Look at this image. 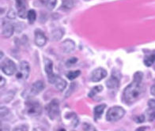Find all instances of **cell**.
Instances as JSON below:
<instances>
[{"label": "cell", "instance_id": "6da1fadb", "mask_svg": "<svg viewBox=\"0 0 155 131\" xmlns=\"http://www.w3.org/2000/svg\"><path fill=\"white\" fill-rule=\"evenodd\" d=\"M141 83L142 82L134 81L128 86H127L123 94L124 101L126 104H132L140 98L143 91Z\"/></svg>", "mask_w": 155, "mask_h": 131}, {"label": "cell", "instance_id": "7a4b0ae2", "mask_svg": "<svg viewBox=\"0 0 155 131\" xmlns=\"http://www.w3.org/2000/svg\"><path fill=\"white\" fill-rule=\"evenodd\" d=\"M125 115V110L121 107L115 106L108 109L106 119L109 122H116L121 119Z\"/></svg>", "mask_w": 155, "mask_h": 131}, {"label": "cell", "instance_id": "3957f363", "mask_svg": "<svg viewBox=\"0 0 155 131\" xmlns=\"http://www.w3.org/2000/svg\"><path fill=\"white\" fill-rule=\"evenodd\" d=\"M25 111L29 116H38L42 112V107L37 101H28L25 103Z\"/></svg>", "mask_w": 155, "mask_h": 131}, {"label": "cell", "instance_id": "277c9868", "mask_svg": "<svg viewBox=\"0 0 155 131\" xmlns=\"http://www.w3.org/2000/svg\"><path fill=\"white\" fill-rule=\"evenodd\" d=\"M48 115L51 119H55L59 115V102L58 100L54 99L46 107Z\"/></svg>", "mask_w": 155, "mask_h": 131}, {"label": "cell", "instance_id": "5b68a950", "mask_svg": "<svg viewBox=\"0 0 155 131\" xmlns=\"http://www.w3.org/2000/svg\"><path fill=\"white\" fill-rule=\"evenodd\" d=\"M121 79V74L118 70H113L111 78L106 81V85L110 89H116L120 85Z\"/></svg>", "mask_w": 155, "mask_h": 131}, {"label": "cell", "instance_id": "8992f818", "mask_svg": "<svg viewBox=\"0 0 155 131\" xmlns=\"http://www.w3.org/2000/svg\"><path fill=\"white\" fill-rule=\"evenodd\" d=\"M1 69H2V72L6 75H13L17 70L15 63L12 60L9 59H6L3 61Z\"/></svg>", "mask_w": 155, "mask_h": 131}, {"label": "cell", "instance_id": "52a82bcc", "mask_svg": "<svg viewBox=\"0 0 155 131\" xmlns=\"http://www.w3.org/2000/svg\"><path fill=\"white\" fill-rule=\"evenodd\" d=\"M29 72H30L29 64L26 61L21 62L20 70L17 74V78L19 80H25L29 78Z\"/></svg>", "mask_w": 155, "mask_h": 131}, {"label": "cell", "instance_id": "ba28073f", "mask_svg": "<svg viewBox=\"0 0 155 131\" xmlns=\"http://www.w3.org/2000/svg\"><path fill=\"white\" fill-rule=\"evenodd\" d=\"M45 88V83L41 81H37L35 83H33V85L31 86V88H29V91L28 92V96L26 98H29L31 96H34L36 95L39 94L40 92L43 91Z\"/></svg>", "mask_w": 155, "mask_h": 131}, {"label": "cell", "instance_id": "9c48e42d", "mask_svg": "<svg viewBox=\"0 0 155 131\" xmlns=\"http://www.w3.org/2000/svg\"><path fill=\"white\" fill-rule=\"evenodd\" d=\"M28 2L26 0H16V7L18 16L21 18H25L28 15L27 13Z\"/></svg>", "mask_w": 155, "mask_h": 131}, {"label": "cell", "instance_id": "30bf717a", "mask_svg": "<svg viewBox=\"0 0 155 131\" xmlns=\"http://www.w3.org/2000/svg\"><path fill=\"white\" fill-rule=\"evenodd\" d=\"M107 76V71L103 68H97L92 72L90 75V80L93 82H98Z\"/></svg>", "mask_w": 155, "mask_h": 131}, {"label": "cell", "instance_id": "8fae6325", "mask_svg": "<svg viewBox=\"0 0 155 131\" xmlns=\"http://www.w3.org/2000/svg\"><path fill=\"white\" fill-rule=\"evenodd\" d=\"M45 72L48 75V81L52 84L54 78H55V74L53 73V62L48 59H45Z\"/></svg>", "mask_w": 155, "mask_h": 131}, {"label": "cell", "instance_id": "7c38bea8", "mask_svg": "<svg viewBox=\"0 0 155 131\" xmlns=\"http://www.w3.org/2000/svg\"><path fill=\"white\" fill-rule=\"evenodd\" d=\"M35 43L38 47H44L47 43V38L44 33L40 29L35 31Z\"/></svg>", "mask_w": 155, "mask_h": 131}, {"label": "cell", "instance_id": "4fadbf2b", "mask_svg": "<svg viewBox=\"0 0 155 131\" xmlns=\"http://www.w3.org/2000/svg\"><path fill=\"white\" fill-rule=\"evenodd\" d=\"M15 30V27L11 23L8 21H4L2 24V37L9 38L13 35Z\"/></svg>", "mask_w": 155, "mask_h": 131}, {"label": "cell", "instance_id": "5bb4252c", "mask_svg": "<svg viewBox=\"0 0 155 131\" xmlns=\"http://www.w3.org/2000/svg\"><path fill=\"white\" fill-rule=\"evenodd\" d=\"M75 48V43L71 40H66L62 43V50L64 53H71Z\"/></svg>", "mask_w": 155, "mask_h": 131}, {"label": "cell", "instance_id": "9a60e30c", "mask_svg": "<svg viewBox=\"0 0 155 131\" xmlns=\"http://www.w3.org/2000/svg\"><path fill=\"white\" fill-rule=\"evenodd\" d=\"M52 84L55 85V88H57L59 91H60V92L64 90L66 87H67V82H66V81L63 80V78H61L59 76L57 75L55 76V78H54Z\"/></svg>", "mask_w": 155, "mask_h": 131}, {"label": "cell", "instance_id": "2e32d148", "mask_svg": "<svg viewBox=\"0 0 155 131\" xmlns=\"http://www.w3.org/2000/svg\"><path fill=\"white\" fill-rule=\"evenodd\" d=\"M105 107H106V105L105 104H100L95 107V108H94V118H95L96 120L100 119L101 117Z\"/></svg>", "mask_w": 155, "mask_h": 131}, {"label": "cell", "instance_id": "e0dca14e", "mask_svg": "<svg viewBox=\"0 0 155 131\" xmlns=\"http://www.w3.org/2000/svg\"><path fill=\"white\" fill-rule=\"evenodd\" d=\"M11 113L8 108L5 107H1V119L2 120H9L11 118Z\"/></svg>", "mask_w": 155, "mask_h": 131}, {"label": "cell", "instance_id": "ac0fdd59", "mask_svg": "<svg viewBox=\"0 0 155 131\" xmlns=\"http://www.w3.org/2000/svg\"><path fill=\"white\" fill-rule=\"evenodd\" d=\"M63 36V30L61 29H55V30L51 33V37L52 38V40L55 41H58L61 39Z\"/></svg>", "mask_w": 155, "mask_h": 131}, {"label": "cell", "instance_id": "d6986e66", "mask_svg": "<svg viewBox=\"0 0 155 131\" xmlns=\"http://www.w3.org/2000/svg\"><path fill=\"white\" fill-rule=\"evenodd\" d=\"M155 62V53L150 54V56H147L144 59V64L147 66H151Z\"/></svg>", "mask_w": 155, "mask_h": 131}, {"label": "cell", "instance_id": "ffe728a7", "mask_svg": "<svg viewBox=\"0 0 155 131\" xmlns=\"http://www.w3.org/2000/svg\"><path fill=\"white\" fill-rule=\"evenodd\" d=\"M102 90H103V87H102L101 85L95 86V87H94V88L90 90V92H89L88 96H89V97H91V98H92V97H94V96H96L97 93L101 92Z\"/></svg>", "mask_w": 155, "mask_h": 131}, {"label": "cell", "instance_id": "44dd1931", "mask_svg": "<svg viewBox=\"0 0 155 131\" xmlns=\"http://www.w3.org/2000/svg\"><path fill=\"white\" fill-rule=\"evenodd\" d=\"M147 119L150 122H152L155 119V107H152L147 111Z\"/></svg>", "mask_w": 155, "mask_h": 131}, {"label": "cell", "instance_id": "7402d4cb", "mask_svg": "<svg viewBox=\"0 0 155 131\" xmlns=\"http://www.w3.org/2000/svg\"><path fill=\"white\" fill-rule=\"evenodd\" d=\"M27 18H28V20H29V22L30 24H33L37 18V14H36V11L34 10H29L28 11V15H27Z\"/></svg>", "mask_w": 155, "mask_h": 131}, {"label": "cell", "instance_id": "603a6c76", "mask_svg": "<svg viewBox=\"0 0 155 131\" xmlns=\"http://www.w3.org/2000/svg\"><path fill=\"white\" fill-rule=\"evenodd\" d=\"M74 6V3L72 0H63V4L61 6V8L63 10H71Z\"/></svg>", "mask_w": 155, "mask_h": 131}, {"label": "cell", "instance_id": "cb8c5ba5", "mask_svg": "<svg viewBox=\"0 0 155 131\" xmlns=\"http://www.w3.org/2000/svg\"><path fill=\"white\" fill-rule=\"evenodd\" d=\"M81 74L80 70H74V71H70L67 74V77L69 80H74L78 76Z\"/></svg>", "mask_w": 155, "mask_h": 131}, {"label": "cell", "instance_id": "d4e9b609", "mask_svg": "<svg viewBox=\"0 0 155 131\" xmlns=\"http://www.w3.org/2000/svg\"><path fill=\"white\" fill-rule=\"evenodd\" d=\"M57 0H47L46 1V7L48 10H52L55 8V5H56Z\"/></svg>", "mask_w": 155, "mask_h": 131}, {"label": "cell", "instance_id": "484cf974", "mask_svg": "<svg viewBox=\"0 0 155 131\" xmlns=\"http://www.w3.org/2000/svg\"><path fill=\"white\" fill-rule=\"evenodd\" d=\"M143 74L142 72L138 71L136 72L134 75V81L138 82H142L143 81Z\"/></svg>", "mask_w": 155, "mask_h": 131}, {"label": "cell", "instance_id": "4316f807", "mask_svg": "<svg viewBox=\"0 0 155 131\" xmlns=\"http://www.w3.org/2000/svg\"><path fill=\"white\" fill-rule=\"evenodd\" d=\"M14 131H28V127L25 125L19 126H17Z\"/></svg>", "mask_w": 155, "mask_h": 131}, {"label": "cell", "instance_id": "83f0119b", "mask_svg": "<svg viewBox=\"0 0 155 131\" xmlns=\"http://www.w3.org/2000/svg\"><path fill=\"white\" fill-rule=\"evenodd\" d=\"M77 61H78L77 58H75V57L71 58V59H69L68 62H67V66H71V65H73V64L76 63V62H77Z\"/></svg>", "mask_w": 155, "mask_h": 131}, {"label": "cell", "instance_id": "f1b7e54d", "mask_svg": "<svg viewBox=\"0 0 155 131\" xmlns=\"http://www.w3.org/2000/svg\"><path fill=\"white\" fill-rule=\"evenodd\" d=\"M74 86H75V84H74V82H73L71 85V86H70V88L69 90L68 91V92H67V94H66V96L67 97H68V96H70V95L71 94L72 92H73L74 88Z\"/></svg>", "mask_w": 155, "mask_h": 131}, {"label": "cell", "instance_id": "f546056e", "mask_svg": "<svg viewBox=\"0 0 155 131\" xmlns=\"http://www.w3.org/2000/svg\"><path fill=\"white\" fill-rule=\"evenodd\" d=\"M7 17H8V18L10 19L15 18V17H16V14H15V11H14V10H10V11H9L8 14H7Z\"/></svg>", "mask_w": 155, "mask_h": 131}, {"label": "cell", "instance_id": "4dcf8cb0", "mask_svg": "<svg viewBox=\"0 0 155 131\" xmlns=\"http://www.w3.org/2000/svg\"><path fill=\"white\" fill-rule=\"evenodd\" d=\"M144 120H145V117H144V115H139V116H138L136 119H135V121L138 123H143Z\"/></svg>", "mask_w": 155, "mask_h": 131}, {"label": "cell", "instance_id": "1f68e13d", "mask_svg": "<svg viewBox=\"0 0 155 131\" xmlns=\"http://www.w3.org/2000/svg\"><path fill=\"white\" fill-rule=\"evenodd\" d=\"M5 83H6L5 78H2V77H0V87H1V88L3 87V86L5 85Z\"/></svg>", "mask_w": 155, "mask_h": 131}, {"label": "cell", "instance_id": "d6a6232c", "mask_svg": "<svg viewBox=\"0 0 155 131\" xmlns=\"http://www.w3.org/2000/svg\"><path fill=\"white\" fill-rule=\"evenodd\" d=\"M148 105H149L150 107H155V101H154V100H150L149 102H148Z\"/></svg>", "mask_w": 155, "mask_h": 131}, {"label": "cell", "instance_id": "836d02e7", "mask_svg": "<svg viewBox=\"0 0 155 131\" xmlns=\"http://www.w3.org/2000/svg\"><path fill=\"white\" fill-rule=\"evenodd\" d=\"M150 93L155 96V84L152 85V87L150 88Z\"/></svg>", "mask_w": 155, "mask_h": 131}, {"label": "cell", "instance_id": "e575fe53", "mask_svg": "<svg viewBox=\"0 0 155 131\" xmlns=\"http://www.w3.org/2000/svg\"><path fill=\"white\" fill-rule=\"evenodd\" d=\"M147 129V127L146 126H142V127H139L138 129H136V131H145Z\"/></svg>", "mask_w": 155, "mask_h": 131}, {"label": "cell", "instance_id": "d590c367", "mask_svg": "<svg viewBox=\"0 0 155 131\" xmlns=\"http://www.w3.org/2000/svg\"><path fill=\"white\" fill-rule=\"evenodd\" d=\"M1 131H10L7 126H1Z\"/></svg>", "mask_w": 155, "mask_h": 131}, {"label": "cell", "instance_id": "8d00e7d4", "mask_svg": "<svg viewBox=\"0 0 155 131\" xmlns=\"http://www.w3.org/2000/svg\"><path fill=\"white\" fill-rule=\"evenodd\" d=\"M117 131H124V129H118V130Z\"/></svg>", "mask_w": 155, "mask_h": 131}, {"label": "cell", "instance_id": "74e56055", "mask_svg": "<svg viewBox=\"0 0 155 131\" xmlns=\"http://www.w3.org/2000/svg\"><path fill=\"white\" fill-rule=\"evenodd\" d=\"M59 131H66V130H65V129H61Z\"/></svg>", "mask_w": 155, "mask_h": 131}, {"label": "cell", "instance_id": "f35d334b", "mask_svg": "<svg viewBox=\"0 0 155 131\" xmlns=\"http://www.w3.org/2000/svg\"><path fill=\"white\" fill-rule=\"evenodd\" d=\"M94 131H96V130H94Z\"/></svg>", "mask_w": 155, "mask_h": 131}, {"label": "cell", "instance_id": "ab89813d", "mask_svg": "<svg viewBox=\"0 0 155 131\" xmlns=\"http://www.w3.org/2000/svg\"><path fill=\"white\" fill-rule=\"evenodd\" d=\"M73 131H74V130H73Z\"/></svg>", "mask_w": 155, "mask_h": 131}, {"label": "cell", "instance_id": "60d3db41", "mask_svg": "<svg viewBox=\"0 0 155 131\" xmlns=\"http://www.w3.org/2000/svg\"><path fill=\"white\" fill-rule=\"evenodd\" d=\"M34 131H36V130H34Z\"/></svg>", "mask_w": 155, "mask_h": 131}]
</instances>
